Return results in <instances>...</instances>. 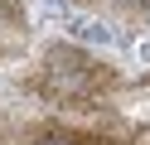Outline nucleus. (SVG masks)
I'll return each mask as SVG.
<instances>
[{
	"label": "nucleus",
	"instance_id": "1",
	"mask_svg": "<svg viewBox=\"0 0 150 145\" xmlns=\"http://www.w3.org/2000/svg\"><path fill=\"white\" fill-rule=\"evenodd\" d=\"M49 145H73V140H49Z\"/></svg>",
	"mask_w": 150,
	"mask_h": 145
}]
</instances>
